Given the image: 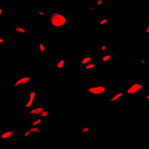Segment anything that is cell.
<instances>
[{"mask_svg":"<svg viewBox=\"0 0 149 149\" xmlns=\"http://www.w3.org/2000/svg\"><path fill=\"white\" fill-rule=\"evenodd\" d=\"M16 131L15 129L11 128V127H7L2 130L0 132V142L1 143H7V142H11L13 138L16 135Z\"/></svg>","mask_w":149,"mask_h":149,"instance_id":"11","label":"cell"},{"mask_svg":"<svg viewBox=\"0 0 149 149\" xmlns=\"http://www.w3.org/2000/svg\"><path fill=\"white\" fill-rule=\"evenodd\" d=\"M143 34L145 36H149V21L145 24L144 29H143Z\"/></svg>","mask_w":149,"mask_h":149,"instance_id":"25","label":"cell"},{"mask_svg":"<svg viewBox=\"0 0 149 149\" xmlns=\"http://www.w3.org/2000/svg\"><path fill=\"white\" fill-rule=\"evenodd\" d=\"M95 49L98 54H104L107 53V42H95Z\"/></svg>","mask_w":149,"mask_h":149,"instance_id":"18","label":"cell"},{"mask_svg":"<svg viewBox=\"0 0 149 149\" xmlns=\"http://www.w3.org/2000/svg\"><path fill=\"white\" fill-rule=\"evenodd\" d=\"M107 19L101 17L95 19V27L98 30H106L107 29Z\"/></svg>","mask_w":149,"mask_h":149,"instance_id":"16","label":"cell"},{"mask_svg":"<svg viewBox=\"0 0 149 149\" xmlns=\"http://www.w3.org/2000/svg\"><path fill=\"white\" fill-rule=\"evenodd\" d=\"M48 14L49 11L43 8L39 7L36 9V16L38 18H46L48 17Z\"/></svg>","mask_w":149,"mask_h":149,"instance_id":"22","label":"cell"},{"mask_svg":"<svg viewBox=\"0 0 149 149\" xmlns=\"http://www.w3.org/2000/svg\"><path fill=\"white\" fill-rule=\"evenodd\" d=\"M97 59L98 58H97L96 54H85L77 61V64L78 66H84Z\"/></svg>","mask_w":149,"mask_h":149,"instance_id":"15","label":"cell"},{"mask_svg":"<svg viewBox=\"0 0 149 149\" xmlns=\"http://www.w3.org/2000/svg\"><path fill=\"white\" fill-rule=\"evenodd\" d=\"M95 6H104L106 5V0H95Z\"/></svg>","mask_w":149,"mask_h":149,"instance_id":"26","label":"cell"},{"mask_svg":"<svg viewBox=\"0 0 149 149\" xmlns=\"http://www.w3.org/2000/svg\"><path fill=\"white\" fill-rule=\"evenodd\" d=\"M24 136L26 137H36L42 136L47 133V125L26 126L23 130Z\"/></svg>","mask_w":149,"mask_h":149,"instance_id":"4","label":"cell"},{"mask_svg":"<svg viewBox=\"0 0 149 149\" xmlns=\"http://www.w3.org/2000/svg\"><path fill=\"white\" fill-rule=\"evenodd\" d=\"M8 45H10V40L8 37L3 34H0V47H5Z\"/></svg>","mask_w":149,"mask_h":149,"instance_id":"23","label":"cell"},{"mask_svg":"<svg viewBox=\"0 0 149 149\" xmlns=\"http://www.w3.org/2000/svg\"><path fill=\"white\" fill-rule=\"evenodd\" d=\"M36 49L37 54H46L48 52V43L46 42H36Z\"/></svg>","mask_w":149,"mask_h":149,"instance_id":"17","label":"cell"},{"mask_svg":"<svg viewBox=\"0 0 149 149\" xmlns=\"http://www.w3.org/2000/svg\"><path fill=\"white\" fill-rule=\"evenodd\" d=\"M37 104H36V90L33 89H30L27 93L26 99L24 102V110L25 111H29L31 109Z\"/></svg>","mask_w":149,"mask_h":149,"instance_id":"9","label":"cell"},{"mask_svg":"<svg viewBox=\"0 0 149 149\" xmlns=\"http://www.w3.org/2000/svg\"><path fill=\"white\" fill-rule=\"evenodd\" d=\"M72 61L68 58L64 57H59L57 59L54 60L52 64V67L55 71L58 72H64L66 70H70L72 66Z\"/></svg>","mask_w":149,"mask_h":149,"instance_id":"7","label":"cell"},{"mask_svg":"<svg viewBox=\"0 0 149 149\" xmlns=\"http://www.w3.org/2000/svg\"><path fill=\"white\" fill-rule=\"evenodd\" d=\"M86 10L88 12H94L95 11V6H89V7L86 9Z\"/></svg>","mask_w":149,"mask_h":149,"instance_id":"28","label":"cell"},{"mask_svg":"<svg viewBox=\"0 0 149 149\" xmlns=\"http://www.w3.org/2000/svg\"><path fill=\"white\" fill-rule=\"evenodd\" d=\"M27 126H40L47 125V120L42 119L40 117H31L26 119Z\"/></svg>","mask_w":149,"mask_h":149,"instance_id":"14","label":"cell"},{"mask_svg":"<svg viewBox=\"0 0 149 149\" xmlns=\"http://www.w3.org/2000/svg\"><path fill=\"white\" fill-rule=\"evenodd\" d=\"M136 65L138 66H149V58H139L135 61Z\"/></svg>","mask_w":149,"mask_h":149,"instance_id":"24","label":"cell"},{"mask_svg":"<svg viewBox=\"0 0 149 149\" xmlns=\"http://www.w3.org/2000/svg\"><path fill=\"white\" fill-rule=\"evenodd\" d=\"M108 93V86L104 84H87L84 86V95L88 98H100L105 96Z\"/></svg>","mask_w":149,"mask_h":149,"instance_id":"2","label":"cell"},{"mask_svg":"<svg viewBox=\"0 0 149 149\" xmlns=\"http://www.w3.org/2000/svg\"><path fill=\"white\" fill-rule=\"evenodd\" d=\"M11 32L14 35L22 36V37H23V36L29 37V36L32 35L34 34V31L29 28V26H26L25 24L19 23V22L14 23L12 25Z\"/></svg>","mask_w":149,"mask_h":149,"instance_id":"6","label":"cell"},{"mask_svg":"<svg viewBox=\"0 0 149 149\" xmlns=\"http://www.w3.org/2000/svg\"><path fill=\"white\" fill-rule=\"evenodd\" d=\"M52 109L46 106V108L41 112L40 114L38 116V117H40V118H41L42 119H45V120H48L49 117L52 115Z\"/></svg>","mask_w":149,"mask_h":149,"instance_id":"21","label":"cell"},{"mask_svg":"<svg viewBox=\"0 0 149 149\" xmlns=\"http://www.w3.org/2000/svg\"><path fill=\"white\" fill-rule=\"evenodd\" d=\"M123 89L125 100H130L144 93L143 82L142 80H134L127 84Z\"/></svg>","mask_w":149,"mask_h":149,"instance_id":"3","label":"cell"},{"mask_svg":"<svg viewBox=\"0 0 149 149\" xmlns=\"http://www.w3.org/2000/svg\"><path fill=\"white\" fill-rule=\"evenodd\" d=\"M77 133L82 137H92L95 135V129L90 125H81L78 127Z\"/></svg>","mask_w":149,"mask_h":149,"instance_id":"12","label":"cell"},{"mask_svg":"<svg viewBox=\"0 0 149 149\" xmlns=\"http://www.w3.org/2000/svg\"><path fill=\"white\" fill-rule=\"evenodd\" d=\"M105 99L108 102H116L119 101L124 100L125 98V93L123 89H119V90H110L109 93L104 96Z\"/></svg>","mask_w":149,"mask_h":149,"instance_id":"8","label":"cell"},{"mask_svg":"<svg viewBox=\"0 0 149 149\" xmlns=\"http://www.w3.org/2000/svg\"><path fill=\"white\" fill-rule=\"evenodd\" d=\"M98 63H98V59L95 60V61H93L91 63L84 66V70L85 72H95V70H96V67L97 66H98Z\"/></svg>","mask_w":149,"mask_h":149,"instance_id":"20","label":"cell"},{"mask_svg":"<svg viewBox=\"0 0 149 149\" xmlns=\"http://www.w3.org/2000/svg\"><path fill=\"white\" fill-rule=\"evenodd\" d=\"M35 82V78L32 77H19L12 80V88L13 90H24L29 88L31 85Z\"/></svg>","mask_w":149,"mask_h":149,"instance_id":"5","label":"cell"},{"mask_svg":"<svg viewBox=\"0 0 149 149\" xmlns=\"http://www.w3.org/2000/svg\"><path fill=\"white\" fill-rule=\"evenodd\" d=\"M98 63L102 65H111L115 63L117 58V54L113 53H104V54H97Z\"/></svg>","mask_w":149,"mask_h":149,"instance_id":"10","label":"cell"},{"mask_svg":"<svg viewBox=\"0 0 149 149\" xmlns=\"http://www.w3.org/2000/svg\"><path fill=\"white\" fill-rule=\"evenodd\" d=\"M46 106L43 104H37L31 109L29 111H25V115L27 118H31V117H38V116L40 114L41 112L44 110Z\"/></svg>","mask_w":149,"mask_h":149,"instance_id":"13","label":"cell"},{"mask_svg":"<svg viewBox=\"0 0 149 149\" xmlns=\"http://www.w3.org/2000/svg\"><path fill=\"white\" fill-rule=\"evenodd\" d=\"M48 27L54 30L71 29V17L68 13L59 10H50L48 14Z\"/></svg>","mask_w":149,"mask_h":149,"instance_id":"1","label":"cell"},{"mask_svg":"<svg viewBox=\"0 0 149 149\" xmlns=\"http://www.w3.org/2000/svg\"><path fill=\"white\" fill-rule=\"evenodd\" d=\"M0 17H2V18L11 17V7L1 6L0 7Z\"/></svg>","mask_w":149,"mask_h":149,"instance_id":"19","label":"cell"},{"mask_svg":"<svg viewBox=\"0 0 149 149\" xmlns=\"http://www.w3.org/2000/svg\"><path fill=\"white\" fill-rule=\"evenodd\" d=\"M143 99L146 102H149V90H146L143 93Z\"/></svg>","mask_w":149,"mask_h":149,"instance_id":"27","label":"cell"}]
</instances>
